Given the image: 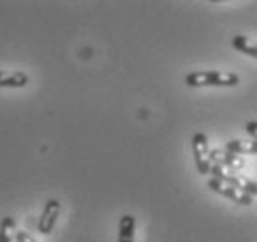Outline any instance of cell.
<instances>
[{"label": "cell", "mask_w": 257, "mask_h": 242, "mask_svg": "<svg viewBox=\"0 0 257 242\" xmlns=\"http://www.w3.org/2000/svg\"><path fill=\"white\" fill-rule=\"evenodd\" d=\"M240 82V77L231 71H194L185 77V84L190 88L216 86V88H233Z\"/></svg>", "instance_id": "1"}, {"label": "cell", "mask_w": 257, "mask_h": 242, "mask_svg": "<svg viewBox=\"0 0 257 242\" xmlns=\"http://www.w3.org/2000/svg\"><path fill=\"white\" fill-rule=\"evenodd\" d=\"M192 153L196 168L201 175H207L211 172V149H209V140L203 133H196L192 136Z\"/></svg>", "instance_id": "2"}, {"label": "cell", "mask_w": 257, "mask_h": 242, "mask_svg": "<svg viewBox=\"0 0 257 242\" xmlns=\"http://www.w3.org/2000/svg\"><path fill=\"white\" fill-rule=\"evenodd\" d=\"M207 186H209L212 192H216V194H220V196H224V198H227V199H231V201H235V203H238V205H251L250 194L238 190V188L227 185L224 181H218V179L212 177L207 181Z\"/></svg>", "instance_id": "3"}, {"label": "cell", "mask_w": 257, "mask_h": 242, "mask_svg": "<svg viewBox=\"0 0 257 242\" xmlns=\"http://www.w3.org/2000/svg\"><path fill=\"white\" fill-rule=\"evenodd\" d=\"M60 212H62V203L54 198L49 199L45 203V207H43V212H41L38 222V231L41 235H51L56 222H58Z\"/></svg>", "instance_id": "4"}, {"label": "cell", "mask_w": 257, "mask_h": 242, "mask_svg": "<svg viewBox=\"0 0 257 242\" xmlns=\"http://www.w3.org/2000/svg\"><path fill=\"white\" fill-rule=\"evenodd\" d=\"M211 160L214 162V164L222 166L224 170H229L231 173H238L246 164L242 157L229 153V151H225V149H212Z\"/></svg>", "instance_id": "5"}, {"label": "cell", "mask_w": 257, "mask_h": 242, "mask_svg": "<svg viewBox=\"0 0 257 242\" xmlns=\"http://www.w3.org/2000/svg\"><path fill=\"white\" fill-rule=\"evenodd\" d=\"M28 82L30 77L23 71H13V73L0 71V88H25Z\"/></svg>", "instance_id": "6"}, {"label": "cell", "mask_w": 257, "mask_h": 242, "mask_svg": "<svg viewBox=\"0 0 257 242\" xmlns=\"http://www.w3.org/2000/svg\"><path fill=\"white\" fill-rule=\"evenodd\" d=\"M136 218L133 214H123L117 227V242H135Z\"/></svg>", "instance_id": "7"}, {"label": "cell", "mask_w": 257, "mask_h": 242, "mask_svg": "<svg viewBox=\"0 0 257 242\" xmlns=\"http://www.w3.org/2000/svg\"><path fill=\"white\" fill-rule=\"evenodd\" d=\"M225 151L233 155H257V140H229L225 144Z\"/></svg>", "instance_id": "8"}, {"label": "cell", "mask_w": 257, "mask_h": 242, "mask_svg": "<svg viewBox=\"0 0 257 242\" xmlns=\"http://www.w3.org/2000/svg\"><path fill=\"white\" fill-rule=\"evenodd\" d=\"M231 45L233 49L238 52H242V54H246V56L250 58H255L257 60V43L255 41H251L250 38H246V36H235V38L231 39Z\"/></svg>", "instance_id": "9"}, {"label": "cell", "mask_w": 257, "mask_h": 242, "mask_svg": "<svg viewBox=\"0 0 257 242\" xmlns=\"http://www.w3.org/2000/svg\"><path fill=\"white\" fill-rule=\"evenodd\" d=\"M15 235V220L13 216H4L0 222V242H12Z\"/></svg>", "instance_id": "10"}, {"label": "cell", "mask_w": 257, "mask_h": 242, "mask_svg": "<svg viewBox=\"0 0 257 242\" xmlns=\"http://www.w3.org/2000/svg\"><path fill=\"white\" fill-rule=\"evenodd\" d=\"M15 240L17 242H38L28 231H17V233H15Z\"/></svg>", "instance_id": "11"}, {"label": "cell", "mask_w": 257, "mask_h": 242, "mask_svg": "<svg viewBox=\"0 0 257 242\" xmlns=\"http://www.w3.org/2000/svg\"><path fill=\"white\" fill-rule=\"evenodd\" d=\"M246 133L250 134L253 140H257V121L255 119L248 121V123H246Z\"/></svg>", "instance_id": "12"}]
</instances>
